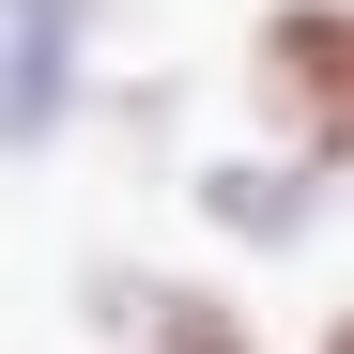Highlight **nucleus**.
<instances>
[{
    "label": "nucleus",
    "mask_w": 354,
    "mask_h": 354,
    "mask_svg": "<svg viewBox=\"0 0 354 354\" xmlns=\"http://www.w3.org/2000/svg\"><path fill=\"white\" fill-rule=\"evenodd\" d=\"M231 108L247 139L354 185V0H262L247 46H231Z\"/></svg>",
    "instance_id": "nucleus-1"
},
{
    "label": "nucleus",
    "mask_w": 354,
    "mask_h": 354,
    "mask_svg": "<svg viewBox=\"0 0 354 354\" xmlns=\"http://www.w3.org/2000/svg\"><path fill=\"white\" fill-rule=\"evenodd\" d=\"M77 324H93L108 354H277V324H262L231 277H201V262H124V247L77 262Z\"/></svg>",
    "instance_id": "nucleus-2"
},
{
    "label": "nucleus",
    "mask_w": 354,
    "mask_h": 354,
    "mask_svg": "<svg viewBox=\"0 0 354 354\" xmlns=\"http://www.w3.org/2000/svg\"><path fill=\"white\" fill-rule=\"evenodd\" d=\"M93 16L108 0H0V169H46L93 124Z\"/></svg>",
    "instance_id": "nucleus-3"
},
{
    "label": "nucleus",
    "mask_w": 354,
    "mask_h": 354,
    "mask_svg": "<svg viewBox=\"0 0 354 354\" xmlns=\"http://www.w3.org/2000/svg\"><path fill=\"white\" fill-rule=\"evenodd\" d=\"M169 201L201 216V247H216V262H292V247H324V216H339L324 169H292V154H262V139L185 154V185H169Z\"/></svg>",
    "instance_id": "nucleus-4"
},
{
    "label": "nucleus",
    "mask_w": 354,
    "mask_h": 354,
    "mask_svg": "<svg viewBox=\"0 0 354 354\" xmlns=\"http://www.w3.org/2000/svg\"><path fill=\"white\" fill-rule=\"evenodd\" d=\"M308 354H354V292H339V308H324V324H308Z\"/></svg>",
    "instance_id": "nucleus-5"
}]
</instances>
